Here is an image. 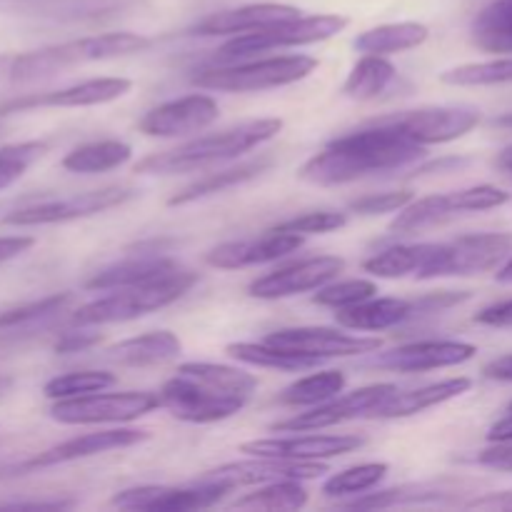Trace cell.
<instances>
[{"instance_id":"obj_1","label":"cell","mask_w":512,"mask_h":512,"mask_svg":"<svg viewBox=\"0 0 512 512\" xmlns=\"http://www.w3.org/2000/svg\"><path fill=\"white\" fill-rule=\"evenodd\" d=\"M425 158V145L415 143L383 118L365 128L333 138L298 170V178L313 185H345L368 175L408 168Z\"/></svg>"},{"instance_id":"obj_2","label":"cell","mask_w":512,"mask_h":512,"mask_svg":"<svg viewBox=\"0 0 512 512\" xmlns=\"http://www.w3.org/2000/svg\"><path fill=\"white\" fill-rule=\"evenodd\" d=\"M258 380L240 368L218 363H185L160 388V408L183 423L208 425L233 418L253 398Z\"/></svg>"},{"instance_id":"obj_3","label":"cell","mask_w":512,"mask_h":512,"mask_svg":"<svg viewBox=\"0 0 512 512\" xmlns=\"http://www.w3.org/2000/svg\"><path fill=\"white\" fill-rule=\"evenodd\" d=\"M283 130L280 118H260L245 120V123L233 125L228 130H220L215 135L190 140L180 148L165 150V153L148 155L135 165V173L143 175H178L190 173V170H203L208 165L223 163V160L238 158L258 145L268 143Z\"/></svg>"},{"instance_id":"obj_4","label":"cell","mask_w":512,"mask_h":512,"mask_svg":"<svg viewBox=\"0 0 512 512\" xmlns=\"http://www.w3.org/2000/svg\"><path fill=\"white\" fill-rule=\"evenodd\" d=\"M145 48H150V38L138 33H105L68 40V43L48 45V48L15 55L10 80L13 83H30V80L48 78V75L60 73V70L75 68V65L100 63V60L143 53Z\"/></svg>"},{"instance_id":"obj_5","label":"cell","mask_w":512,"mask_h":512,"mask_svg":"<svg viewBox=\"0 0 512 512\" xmlns=\"http://www.w3.org/2000/svg\"><path fill=\"white\" fill-rule=\"evenodd\" d=\"M198 275L190 270H178L175 275L155 283L133 285V288H118V293H110L105 298L93 300L73 313V325L88 328V325H110L128 323V320L143 318L160 308H168L170 303L183 298L195 285Z\"/></svg>"},{"instance_id":"obj_6","label":"cell","mask_w":512,"mask_h":512,"mask_svg":"<svg viewBox=\"0 0 512 512\" xmlns=\"http://www.w3.org/2000/svg\"><path fill=\"white\" fill-rule=\"evenodd\" d=\"M318 68L310 55H280V58L255 60V63L213 65L193 75V85L223 93H260V90L283 88L308 78Z\"/></svg>"},{"instance_id":"obj_7","label":"cell","mask_w":512,"mask_h":512,"mask_svg":"<svg viewBox=\"0 0 512 512\" xmlns=\"http://www.w3.org/2000/svg\"><path fill=\"white\" fill-rule=\"evenodd\" d=\"M348 25L343 15H298V18L280 20V23L265 25L253 33L235 35L215 55V63H233V60L250 58V55L265 53V50L295 48V45H313L338 35Z\"/></svg>"},{"instance_id":"obj_8","label":"cell","mask_w":512,"mask_h":512,"mask_svg":"<svg viewBox=\"0 0 512 512\" xmlns=\"http://www.w3.org/2000/svg\"><path fill=\"white\" fill-rule=\"evenodd\" d=\"M508 200L510 195L505 190L495 188V185H473V188L453 190V193L428 195V198H420L415 203L405 205L403 210H398V218L390 223V230L398 235L420 233V230L448 223L458 215L500 208Z\"/></svg>"},{"instance_id":"obj_9","label":"cell","mask_w":512,"mask_h":512,"mask_svg":"<svg viewBox=\"0 0 512 512\" xmlns=\"http://www.w3.org/2000/svg\"><path fill=\"white\" fill-rule=\"evenodd\" d=\"M510 255L512 235L508 233L460 235L450 243H433V253L418 280L488 273L505 263Z\"/></svg>"},{"instance_id":"obj_10","label":"cell","mask_w":512,"mask_h":512,"mask_svg":"<svg viewBox=\"0 0 512 512\" xmlns=\"http://www.w3.org/2000/svg\"><path fill=\"white\" fill-rule=\"evenodd\" d=\"M160 408V395L145 390L130 393H90L78 398L55 400L50 405V418L63 425H100V423H130L135 418Z\"/></svg>"},{"instance_id":"obj_11","label":"cell","mask_w":512,"mask_h":512,"mask_svg":"<svg viewBox=\"0 0 512 512\" xmlns=\"http://www.w3.org/2000/svg\"><path fill=\"white\" fill-rule=\"evenodd\" d=\"M135 198L133 188L125 185H108V188L88 190V193H75L68 198L45 200V203L25 205V208L13 210L3 218L5 225H18V228H35V225H58L73 223V220L93 218V215L105 213L110 208L128 203Z\"/></svg>"},{"instance_id":"obj_12","label":"cell","mask_w":512,"mask_h":512,"mask_svg":"<svg viewBox=\"0 0 512 512\" xmlns=\"http://www.w3.org/2000/svg\"><path fill=\"white\" fill-rule=\"evenodd\" d=\"M395 393H398V388L390 383L368 385V388L353 390L343 398H330L328 403L315 405L308 413H300L290 420H280V423L273 425V430H278V433H310V430L333 428V425L348 423V420L373 418L375 410Z\"/></svg>"},{"instance_id":"obj_13","label":"cell","mask_w":512,"mask_h":512,"mask_svg":"<svg viewBox=\"0 0 512 512\" xmlns=\"http://www.w3.org/2000/svg\"><path fill=\"white\" fill-rule=\"evenodd\" d=\"M328 473L318 460H288V458H263L255 455V460H240V463L220 465V468L208 470L200 475L195 483H213L223 488L235 490L240 485H265L278 483V480H315Z\"/></svg>"},{"instance_id":"obj_14","label":"cell","mask_w":512,"mask_h":512,"mask_svg":"<svg viewBox=\"0 0 512 512\" xmlns=\"http://www.w3.org/2000/svg\"><path fill=\"white\" fill-rule=\"evenodd\" d=\"M385 123L395 125L403 135L420 145H438L468 135L480 123V110L470 105H435L388 115Z\"/></svg>"},{"instance_id":"obj_15","label":"cell","mask_w":512,"mask_h":512,"mask_svg":"<svg viewBox=\"0 0 512 512\" xmlns=\"http://www.w3.org/2000/svg\"><path fill=\"white\" fill-rule=\"evenodd\" d=\"M345 270V260L338 255H318V258H305L298 263L283 265L263 278L253 280L248 285L250 298L258 300H283L293 295L308 293L328 285Z\"/></svg>"},{"instance_id":"obj_16","label":"cell","mask_w":512,"mask_h":512,"mask_svg":"<svg viewBox=\"0 0 512 512\" xmlns=\"http://www.w3.org/2000/svg\"><path fill=\"white\" fill-rule=\"evenodd\" d=\"M130 88H133V83L128 78L83 80V83L68 85V88L48 90V93H30L23 95V98L8 100V103L0 105V118L43 108H90V105H105L123 98Z\"/></svg>"},{"instance_id":"obj_17","label":"cell","mask_w":512,"mask_h":512,"mask_svg":"<svg viewBox=\"0 0 512 512\" xmlns=\"http://www.w3.org/2000/svg\"><path fill=\"white\" fill-rule=\"evenodd\" d=\"M265 343L295 350V353L313 355V358L320 360L378 353L383 348L380 338H360V335H350L333 328H283L270 333Z\"/></svg>"},{"instance_id":"obj_18","label":"cell","mask_w":512,"mask_h":512,"mask_svg":"<svg viewBox=\"0 0 512 512\" xmlns=\"http://www.w3.org/2000/svg\"><path fill=\"white\" fill-rule=\"evenodd\" d=\"M230 490L213 483H195L193 488H165V485H140V488L120 490L113 505L125 510L148 512H188L213 508Z\"/></svg>"},{"instance_id":"obj_19","label":"cell","mask_w":512,"mask_h":512,"mask_svg":"<svg viewBox=\"0 0 512 512\" xmlns=\"http://www.w3.org/2000/svg\"><path fill=\"white\" fill-rule=\"evenodd\" d=\"M150 435L145 430H133V428H115V430H100V433H88L80 435V438H70L65 443L53 445V448L43 450L35 458L25 460L15 468V473H35V470L55 468V465H68L75 460L95 458V455L113 453V450L133 448V445L143 443Z\"/></svg>"},{"instance_id":"obj_20","label":"cell","mask_w":512,"mask_h":512,"mask_svg":"<svg viewBox=\"0 0 512 512\" xmlns=\"http://www.w3.org/2000/svg\"><path fill=\"white\" fill-rule=\"evenodd\" d=\"M218 113V103L210 95L193 93L148 110L138 128L150 138H178V135L198 133V130L213 125L218 120Z\"/></svg>"},{"instance_id":"obj_21","label":"cell","mask_w":512,"mask_h":512,"mask_svg":"<svg viewBox=\"0 0 512 512\" xmlns=\"http://www.w3.org/2000/svg\"><path fill=\"white\" fill-rule=\"evenodd\" d=\"M478 348L460 340H420V343L400 345L390 353H380L368 360V365L393 373H425V370L453 368L475 358Z\"/></svg>"},{"instance_id":"obj_22","label":"cell","mask_w":512,"mask_h":512,"mask_svg":"<svg viewBox=\"0 0 512 512\" xmlns=\"http://www.w3.org/2000/svg\"><path fill=\"white\" fill-rule=\"evenodd\" d=\"M300 245H303V235L270 228L265 230L260 238L230 240V243L215 245V248L205 255V263L220 270H240L250 268V265L273 263V260H280L285 258V255L295 253Z\"/></svg>"},{"instance_id":"obj_23","label":"cell","mask_w":512,"mask_h":512,"mask_svg":"<svg viewBox=\"0 0 512 512\" xmlns=\"http://www.w3.org/2000/svg\"><path fill=\"white\" fill-rule=\"evenodd\" d=\"M365 438L360 435H290V438H263L248 440L240 445V453L263 455V458L288 460H325L353 453L363 448Z\"/></svg>"},{"instance_id":"obj_24","label":"cell","mask_w":512,"mask_h":512,"mask_svg":"<svg viewBox=\"0 0 512 512\" xmlns=\"http://www.w3.org/2000/svg\"><path fill=\"white\" fill-rule=\"evenodd\" d=\"M300 10L285 3H253L243 5V8L220 10V13L208 15L200 23L190 28V35H203V38H213V35H243L253 33V30L265 28V25L280 23V20L298 18Z\"/></svg>"},{"instance_id":"obj_25","label":"cell","mask_w":512,"mask_h":512,"mask_svg":"<svg viewBox=\"0 0 512 512\" xmlns=\"http://www.w3.org/2000/svg\"><path fill=\"white\" fill-rule=\"evenodd\" d=\"M418 315H423L420 298H370L338 310L335 320L348 330H373V333H378V330H388L395 328V325L408 323V320H415Z\"/></svg>"},{"instance_id":"obj_26","label":"cell","mask_w":512,"mask_h":512,"mask_svg":"<svg viewBox=\"0 0 512 512\" xmlns=\"http://www.w3.org/2000/svg\"><path fill=\"white\" fill-rule=\"evenodd\" d=\"M180 268L175 260L160 258V255H143V258H128L120 263L108 265V268L98 270L93 278L85 283L88 290H118V288H133V285L155 283L175 275Z\"/></svg>"},{"instance_id":"obj_27","label":"cell","mask_w":512,"mask_h":512,"mask_svg":"<svg viewBox=\"0 0 512 512\" xmlns=\"http://www.w3.org/2000/svg\"><path fill=\"white\" fill-rule=\"evenodd\" d=\"M470 378H448L440 380V383L425 385V388L408 390V393H395L375 410L373 418L380 420H398V418H410V415L425 413V410L435 408V405H443L448 400L460 398L463 393L470 390Z\"/></svg>"},{"instance_id":"obj_28","label":"cell","mask_w":512,"mask_h":512,"mask_svg":"<svg viewBox=\"0 0 512 512\" xmlns=\"http://www.w3.org/2000/svg\"><path fill=\"white\" fill-rule=\"evenodd\" d=\"M183 350L178 335L170 330H155V333L128 338L123 343L108 348L105 358L115 365H128V368H150V365H163L175 360Z\"/></svg>"},{"instance_id":"obj_29","label":"cell","mask_w":512,"mask_h":512,"mask_svg":"<svg viewBox=\"0 0 512 512\" xmlns=\"http://www.w3.org/2000/svg\"><path fill=\"white\" fill-rule=\"evenodd\" d=\"M270 165H273V158H270V155H260L258 160H248V163L238 165V168L210 173L205 175V178L195 180L193 185L183 188L180 193H175L173 198L168 200V205H173V208L175 205H188V203H195V200L210 198V195L225 193V190L230 188H238V185H245L250 183V180L258 178V175H263Z\"/></svg>"},{"instance_id":"obj_30","label":"cell","mask_w":512,"mask_h":512,"mask_svg":"<svg viewBox=\"0 0 512 512\" xmlns=\"http://www.w3.org/2000/svg\"><path fill=\"white\" fill-rule=\"evenodd\" d=\"M430 30L423 23H388L370 28L355 38V48L365 55H393L418 48L428 40Z\"/></svg>"},{"instance_id":"obj_31","label":"cell","mask_w":512,"mask_h":512,"mask_svg":"<svg viewBox=\"0 0 512 512\" xmlns=\"http://www.w3.org/2000/svg\"><path fill=\"white\" fill-rule=\"evenodd\" d=\"M430 253H433V243H420V245H393L388 250H380L373 258L363 263L375 278H420V273L428 265Z\"/></svg>"},{"instance_id":"obj_32","label":"cell","mask_w":512,"mask_h":512,"mask_svg":"<svg viewBox=\"0 0 512 512\" xmlns=\"http://www.w3.org/2000/svg\"><path fill=\"white\" fill-rule=\"evenodd\" d=\"M133 155V148L123 140H95V143L78 145L63 158V168L68 173L95 175L125 165Z\"/></svg>"},{"instance_id":"obj_33","label":"cell","mask_w":512,"mask_h":512,"mask_svg":"<svg viewBox=\"0 0 512 512\" xmlns=\"http://www.w3.org/2000/svg\"><path fill=\"white\" fill-rule=\"evenodd\" d=\"M225 353L230 358L240 360V363H248L255 365V368H268V370H310V368H318L323 360L313 358V355H305V353H295V350H285L278 348V345H270V343H230L225 348Z\"/></svg>"},{"instance_id":"obj_34","label":"cell","mask_w":512,"mask_h":512,"mask_svg":"<svg viewBox=\"0 0 512 512\" xmlns=\"http://www.w3.org/2000/svg\"><path fill=\"white\" fill-rule=\"evenodd\" d=\"M455 488L448 483H420V485H400V488L373 493L368 498H358L353 503H345V508L353 510H385L398 508V505H418V503H443V498L453 495Z\"/></svg>"},{"instance_id":"obj_35","label":"cell","mask_w":512,"mask_h":512,"mask_svg":"<svg viewBox=\"0 0 512 512\" xmlns=\"http://www.w3.org/2000/svg\"><path fill=\"white\" fill-rule=\"evenodd\" d=\"M345 388V373L340 370H323V373H313L308 378L295 380L293 385L280 393V405H290V408H313V405L328 403Z\"/></svg>"},{"instance_id":"obj_36","label":"cell","mask_w":512,"mask_h":512,"mask_svg":"<svg viewBox=\"0 0 512 512\" xmlns=\"http://www.w3.org/2000/svg\"><path fill=\"white\" fill-rule=\"evenodd\" d=\"M395 80L393 63L383 58V55H365L353 70H350L348 80L343 85L345 98L353 100H373L380 93L388 90V85Z\"/></svg>"},{"instance_id":"obj_37","label":"cell","mask_w":512,"mask_h":512,"mask_svg":"<svg viewBox=\"0 0 512 512\" xmlns=\"http://www.w3.org/2000/svg\"><path fill=\"white\" fill-rule=\"evenodd\" d=\"M308 503V490L300 485V480H278V483H265L255 493L235 500V510H298Z\"/></svg>"},{"instance_id":"obj_38","label":"cell","mask_w":512,"mask_h":512,"mask_svg":"<svg viewBox=\"0 0 512 512\" xmlns=\"http://www.w3.org/2000/svg\"><path fill=\"white\" fill-rule=\"evenodd\" d=\"M388 463H363L355 468L340 470L330 475L323 483V495L328 498H343V495H363L368 490L378 488L388 475Z\"/></svg>"},{"instance_id":"obj_39","label":"cell","mask_w":512,"mask_h":512,"mask_svg":"<svg viewBox=\"0 0 512 512\" xmlns=\"http://www.w3.org/2000/svg\"><path fill=\"white\" fill-rule=\"evenodd\" d=\"M440 80L460 88H475V85H503L512 83V55L510 58L485 60V63H468L450 68L440 75Z\"/></svg>"},{"instance_id":"obj_40","label":"cell","mask_w":512,"mask_h":512,"mask_svg":"<svg viewBox=\"0 0 512 512\" xmlns=\"http://www.w3.org/2000/svg\"><path fill=\"white\" fill-rule=\"evenodd\" d=\"M115 375L105 373V370H78V373H65L58 378L48 380L43 388L45 398L50 400H65L78 398V395L103 393V390L113 388Z\"/></svg>"},{"instance_id":"obj_41","label":"cell","mask_w":512,"mask_h":512,"mask_svg":"<svg viewBox=\"0 0 512 512\" xmlns=\"http://www.w3.org/2000/svg\"><path fill=\"white\" fill-rule=\"evenodd\" d=\"M73 303V295L70 293H55L48 298L33 300V303L18 305V308H10L5 313H0V330H13V328H25V325L45 323V320L55 318V315L65 313V308H70Z\"/></svg>"},{"instance_id":"obj_42","label":"cell","mask_w":512,"mask_h":512,"mask_svg":"<svg viewBox=\"0 0 512 512\" xmlns=\"http://www.w3.org/2000/svg\"><path fill=\"white\" fill-rule=\"evenodd\" d=\"M45 153H48V143L43 140H28V143H13L0 148V190L18 183L25 170Z\"/></svg>"},{"instance_id":"obj_43","label":"cell","mask_w":512,"mask_h":512,"mask_svg":"<svg viewBox=\"0 0 512 512\" xmlns=\"http://www.w3.org/2000/svg\"><path fill=\"white\" fill-rule=\"evenodd\" d=\"M378 293V285L373 280L365 278H353V280H340V283H328L323 288H318L315 293V303L323 305V308L343 310L350 308V305H358L363 300L375 298Z\"/></svg>"},{"instance_id":"obj_44","label":"cell","mask_w":512,"mask_h":512,"mask_svg":"<svg viewBox=\"0 0 512 512\" xmlns=\"http://www.w3.org/2000/svg\"><path fill=\"white\" fill-rule=\"evenodd\" d=\"M348 225V215L335 213V210H313V213L295 215V218L283 220L275 228L285 230V233H298V235H323L333 233Z\"/></svg>"},{"instance_id":"obj_45","label":"cell","mask_w":512,"mask_h":512,"mask_svg":"<svg viewBox=\"0 0 512 512\" xmlns=\"http://www.w3.org/2000/svg\"><path fill=\"white\" fill-rule=\"evenodd\" d=\"M408 203H413V193L410 190H390V193L363 195V198L350 203V210L358 215H383L403 210Z\"/></svg>"},{"instance_id":"obj_46","label":"cell","mask_w":512,"mask_h":512,"mask_svg":"<svg viewBox=\"0 0 512 512\" xmlns=\"http://www.w3.org/2000/svg\"><path fill=\"white\" fill-rule=\"evenodd\" d=\"M473 40L488 53H512V20L473 25Z\"/></svg>"},{"instance_id":"obj_47","label":"cell","mask_w":512,"mask_h":512,"mask_svg":"<svg viewBox=\"0 0 512 512\" xmlns=\"http://www.w3.org/2000/svg\"><path fill=\"white\" fill-rule=\"evenodd\" d=\"M478 465L490 470H503V473H512V445L510 443H493L490 448L480 450Z\"/></svg>"},{"instance_id":"obj_48","label":"cell","mask_w":512,"mask_h":512,"mask_svg":"<svg viewBox=\"0 0 512 512\" xmlns=\"http://www.w3.org/2000/svg\"><path fill=\"white\" fill-rule=\"evenodd\" d=\"M98 343H100L98 333H83V330H75V333H63V338L55 343V353L58 355L85 353V350H90Z\"/></svg>"},{"instance_id":"obj_49","label":"cell","mask_w":512,"mask_h":512,"mask_svg":"<svg viewBox=\"0 0 512 512\" xmlns=\"http://www.w3.org/2000/svg\"><path fill=\"white\" fill-rule=\"evenodd\" d=\"M475 323L490 325V328H512V300L483 308L475 315Z\"/></svg>"},{"instance_id":"obj_50","label":"cell","mask_w":512,"mask_h":512,"mask_svg":"<svg viewBox=\"0 0 512 512\" xmlns=\"http://www.w3.org/2000/svg\"><path fill=\"white\" fill-rule=\"evenodd\" d=\"M33 245L35 238H30V235H5V238H0V265L20 258V255L28 253Z\"/></svg>"},{"instance_id":"obj_51","label":"cell","mask_w":512,"mask_h":512,"mask_svg":"<svg viewBox=\"0 0 512 512\" xmlns=\"http://www.w3.org/2000/svg\"><path fill=\"white\" fill-rule=\"evenodd\" d=\"M73 500L68 498H48V500H8L0 503V510H63L73 508Z\"/></svg>"},{"instance_id":"obj_52","label":"cell","mask_w":512,"mask_h":512,"mask_svg":"<svg viewBox=\"0 0 512 512\" xmlns=\"http://www.w3.org/2000/svg\"><path fill=\"white\" fill-rule=\"evenodd\" d=\"M465 508H470V510H512V490L475 498V500H470V503H465Z\"/></svg>"},{"instance_id":"obj_53","label":"cell","mask_w":512,"mask_h":512,"mask_svg":"<svg viewBox=\"0 0 512 512\" xmlns=\"http://www.w3.org/2000/svg\"><path fill=\"white\" fill-rule=\"evenodd\" d=\"M503 20H512V0H495V3H490L488 8L475 18L473 25L503 23Z\"/></svg>"},{"instance_id":"obj_54","label":"cell","mask_w":512,"mask_h":512,"mask_svg":"<svg viewBox=\"0 0 512 512\" xmlns=\"http://www.w3.org/2000/svg\"><path fill=\"white\" fill-rule=\"evenodd\" d=\"M485 378L498 380V383H512V355H505V358L493 360L483 368Z\"/></svg>"},{"instance_id":"obj_55","label":"cell","mask_w":512,"mask_h":512,"mask_svg":"<svg viewBox=\"0 0 512 512\" xmlns=\"http://www.w3.org/2000/svg\"><path fill=\"white\" fill-rule=\"evenodd\" d=\"M465 165H470L468 158H440V160H433V163L423 165V168L418 170V175H425V173H453V170L465 168Z\"/></svg>"},{"instance_id":"obj_56","label":"cell","mask_w":512,"mask_h":512,"mask_svg":"<svg viewBox=\"0 0 512 512\" xmlns=\"http://www.w3.org/2000/svg\"><path fill=\"white\" fill-rule=\"evenodd\" d=\"M488 440L490 443H512V408L503 420H498V423L490 428Z\"/></svg>"},{"instance_id":"obj_57","label":"cell","mask_w":512,"mask_h":512,"mask_svg":"<svg viewBox=\"0 0 512 512\" xmlns=\"http://www.w3.org/2000/svg\"><path fill=\"white\" fill-rule=\"evenodd\" d=\"M495 280H498V283H505V285L512 283V255L505 260L503 265H500V270L495 273Z\"/></svg>"},{"instance_id":"obj_58","label":"cell","mask_w":512,"mask_h":512,"mask_svg":"<svg viewBox=\"0 0 512 512\" xmlns=\"http://www.w3.org/2000/svg\"><path fill=\"white\" fill-rule=\"evenodd\" d=\"M13 58H15V55L0 53V80L10 78V68H13Z\"/></svg>"},{"instance_id":"obj_59","label":"cell","mask_w":512,"mask_h":512,"mask_svg":"<svg viewBox=\"0 0 512 512\" xmlns=\"http://www.w3.org/2000/svg\"><path fill=\"white\" fill-rule=\"evenodd\" d=\"M495 163H498V168H503V170H508V173H512V145H510V148H505L503 153L498 155V160H495Z\"/></svg>"},{"instance_id":"obj_60","label":"cell","mask_w":512,"mask_h":512,"mask_svg":"<svg viewBox=\"0 0 512 512\" xmlns=\"http://www.w3.org/2000/svg\"><path fill=\"white\" fill-rule=\"evenodd\" d=\"M10 388H13V378H8V375H0V398H3Z\"/></svg>"},{"instance_id":"obj_61","label":"cell","mask_w":512,"mask_h":512,"mask_svg":"<svg viewBox=\"0 0 512 512\" xmlns=\"http://www.w3.org/2000/svg\"><path fill=\"white\" fill-rule=\"evenodd\" d=\"M495 125H500V128H512V113L510 115H503V118L495 120Z\"/></svg>"},{"instance_id":"obj_62","label":"cell","mask_w":512,"mask_h":512,"mask_svg":"<svg viewBox=\"0 0 512 512\" xmlns=\"http://www.w3.org/2000/svg\"><path fill=\"white\" fill-rule=\"evenodd\" d=\"M510 408H512V405H510Z\"/></svg>"}]
</instances>
